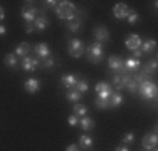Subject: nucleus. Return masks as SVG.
<instances>
[{
    "label": "nucleus",
    "mask_w": 158,
    "mask_h": 151,
    "mask_svg": "<svg viewBox=\"0 0 158 151\" xmlns=\"http://www.w3.org/2000/svg\"><path fill=\"white\" fill-rule=\"evenodd\" d=\"M138 92L141 94L143 99L150 101V99H155V97H156L158 89H156V84H155V82L150 81V79H146V81L141 82V84H138Z\"/></svg>",
    "instance_id": "f257e3e1"
},
{
    "label": "nucleus",
    "mask_w": 158,
    "mask_h": 151,
    "mask_svg": "<svg viewBox=\"0 0 158 151\" xmlns=\"http://www.w3.org/2000/svg\"><path fill=\"white\" fill-rule=\"evenodd\" d=\"M74 12H76L74 3L73 2H67V0L59 2L57 7H56V14H57L59 18H67V20H71V18L74 17Z\"/></svg>",
    "instance_id": "f03ea898"
},
{
    "label": "nucleus",
    "mask_w": 158,
    "mask_h": 151,
    "mask_svg": "<svg viewBox=\"0 0 158 151\" xmlns=\"http://www.w3.org/2000/svg\"><path fill=\"white\" fill-rule=\"evenodd\" d=\"M130 79H131V72H128L126 69L119 71V72H114V76H113V89H116V91L125 89Z\"/></svg>",
    "instance_id": "7ed1b4c3"
},
{
    "label": "nucleus",
    "mask_w": 158,
    "mask_h": 151,
    "mask_svg": "<svg viewBox=\"0 0 158 151\" xmlns=\"http://www.w3.org/2000/svg\"><path fill=\"white\" fill-rule=\"evenodd\" d=\"M88 60L91 64H99L103 60V45L99 42H94L88 47Z\"/></svg>",
    "instance_id": "20e7f679"
},
{
    "label": "nucleus",
    "mask_w": 158,
    "mask_h": 151,
    "mask_svg": "<svg viewBox=\"0 0 158 151\" xmlns=\"http://www.w3.org/2000/svg\"><path fill=\"white\" fill-rule=\"evenodd\" d=\"M67 52H69V55L74 59L81 57V55L84 54V44L79 39H71L69 42H67Z\"/></svg>",
    "instance_id": "39448f33"
},
{
    "label": "nucleus",
    "mask_w": 158,
    "mask_h": 151,
    "mask_svg": "<svg viewBox=\"0 0 158 151\" xmlns=\"http://www.w3.org/2000/svg\"><path fill=\"white\" fill-rule=\"evenodd\" d=\"M22 17H24L25 24H34V20L39 17V9L27 3V5L22 7Z\"/></svg>",
    "instance_id": "423d86ee"
},
{
    "label": "nucleus",
    "mask_w": 158,
    "mask_h": 151,
    "mask_svg": "<svg viewBox=\"0 0 158 151\" xmlns=\"http://www.w3.org/2000/svg\"><path fill=\"white\" fill-rule=\"evenodd\" d=\"M114 92V89H113L111 84H108V82H99V84L96 86V94H98V99H110L111 94Z\"/></svg>",
    "instance_id": "0eeeda50"
},
{
    "label": "nucleus",
    "mask_w": 158,
    "mask_h": 151,
    "mask_svg": "<svg viewBox=\"0 0 158 151\" xmlns=\"http://www.w3.org/2000/svg\"><path fill=\"white\" fill-rule=\"evenodd\" d=\"M156 143H158V136H156V128H155V129H153V133L145 134V138H143V148H145L146 151L155 149Z\"/></svg>",
    "instance_id": "6e6552de"
},
{
    "label": "nucleus",
    "mask_w": 158,
    "mask_h": 151,
    "mask_svg": "<svg viewBox=\"0 0 158 151\" xmlns=\"http://www.w3.org/2000/svg\"><path fill=\"white\" fill-rule=\"evenodd\" d=\"M94 39L96 42H104V40H110V30L108 27H104V25H98L94 29Z\"/></svg>",
    "instance_id": "1a4fd4ad"
},
{
    "label": "nucleus",
    "mask_w": 158,
    "mask_h": 151,
    "mask_svg": "<svg viewBox=\"0 0 158 151\" xmlns=\"http://www.w3.org/2000/svg\"><path fill=\"white\" fill-rule=\"evenodd\" d=\"M125 44H126V47L130 49V51H136V49L141 47V37L136 35V34H131V35L126 37Z\"/></svg>",
    "instance_id": "9d476101"
},
{
    "label": "nucleus",
    "mask_w": 158,
    "mask_h": 151,
    "mask_svg": "<svg viewBox=\"0 0 158 151\" xmlns=\"http://www.w3.org/2000/svg\"><path fill=\"white\" fill-rule=\"evenodd\" d=\"M37 67H39V59L35 57H24L22 59V69L27 71V72H32V71H35Z\"/></svg>",
    "instance_id": "9b49d317"
},
{
    "label": "nucleus",
    "mask_w": 158,
    "mask_h": 151,
    "mask_svg": "<svg viewBox=\"0 0 158 151\" xmlns=\"http://www.w3.org/2000/svg\"><path fill=\"white\" fill-rule=\"evenodd\" d=\"M108 66H110V69L113 72H119V71L125 69V62H123L121 57H118V55H111L110 60H108Z\"/></svg>",
    "instance_id": "f8f14e48"
},
{
    "label": "nucleus",
    "mask_w": 158,
    "mask_h": 151,
    "mask_svg": "<svg viewBox=\"0 0 158 151\" xmlns=\"http://www.w3.org/2000/svg\"><path fill=\"white\" fill-rule=\"evenodd\" d=\"M34 52H35V55H37V57H40V59L51 57V49H49V45L46 42L37 44L35 47H34Z\"/></svg>",
    "instance_id": "ddd939ff"
},
{
    "label": "nucleus",
    "mask_w": 158,
    "mask_h": 151,
    "mask_svg": "<svg viewBox=\"0 0 158 151\" xmlns=\"http://www.w3.org/2000/svg\"><path fill=\"white\" fill-rule=\"evenodd\" d=\"M113 14H114L116 18H126L128 14H130V9H128L126 3H116L114 9H113Z\"/></svg>",
    "instance_id": "4468645a"
},
{
    "label": "nucleus",
    "mask_w": 158,
    "mask_h": 151,
    "mask_svg": "<svg viewBox=\"0 0 158 151\" xmlns=\"http://www.w3.org/2000/svg\"><path fill=\"white\" fill-rule=\"evenodd\" d=\"M24 89L27 91V92H31V94H35L37 91L40 89V81H37V79H27V81L24 82Z\"/></svg>",
    "instance_id": "2eb2a0df"
},
{
    "label": "nucleus",
    "mask_w": 158,
    "mask_h": 151,
    "mask_svg": "<svg viewBox=\"0 0 158 151\" xmlns=\"http://www.w3.org/2000/svg\"><path fill=\"white\" fill-rule=\"evenodd\" d=\"M49 25V18L44 17V15H40V17H37L35 20H34V29L39 30V32H42V30H46Z\"/></svg>",
    "instance_id": "dca6fc26"
},
{
    "label": "nucleus",
    "mask_w": 158,
    "mask_h": 151,
    "mask_svg": "<svg viewBox=\"0 0 158 151\" xmlns=\"http://www.w3.org/2000/svg\"><path fill=\"white\" fill-rule=\"evenodd\" d=\"M123 96L119 92H113L111 94V97L108 99V108H118V106H121L123 104Z\"/></svg>",
    "instance_id": "f3484780"
},
{
    "label": "nucleus",
    "mask_w": 158,
    "mask_h": 151,
    "mask_svg": "<svg viewBox=\"0 0 158 151\" xmlns=\"http://www.w3.org/2000/svg\"><path fill=\"white\" fill-rule=\"evenodd\" d=\"M61 82H62L64 88L73 89L74 86H76V82H77V77H76V76H73V74H67V76H62V77H61Z\"/></svg>",
    "instance_id": "a211bd4d"
},
{
    "label": "nucleus",
    "mask_w": 158,
    "mask_h": 151,
    "mask_svg": "<svg viewBox=\"0 0 158 151\" xmlns=\"http://www.w3.org/2000/svg\"><path fill=\"white\" fill-rule=\"evenodd\" d=\"M29 52H31V45H29L27 42H20L19 44V47L15 49V55H19V57H27Z\"/></svg>",
    "instance_id": "6ab92c4d"
},
{
    "label": "nucleus",
    "mask_w": 158,
    "mask_h": 151,
    "mask_svg": "<svg viewBox=\"0 0 158 151\" xmlns=\"http://www.w3.org/2000/svg\"><path fill=\"white\" fill-rule=\"evenodd\" d=\"M82 22H81V15H77V17H73L71 20H67V29L71 30V32H77L79 29H81Z\"/></svg>",
    "instance_id": "aec40b11"
},
{
    "label": "nucleus",
    "mask_w": 158,
    "mask_h": 151,
    "mask_svg": "<svg viewBox=\"0 0 158 151\" xmlns=\"http://www.w3.org/2000/svg\"><path fill=\"white\" fill-rule=\"evenodd\" d=\"M140 66H141V62L136 60V59H126L125 60V69L128 71V72H135V71H138Z\"/></svg>",
    "instance_id": "412c9836"
},
{
    "label": "nucleus",
    "mask_w": 158,
    "mask_h": 151,
    "mask_svg": "<svg viewBox=\"0 0 158 151\" xmlns=\"http://www.w3.org/2000/svg\"><path fill=\"white\" fill-rule=\"evenodd\" d=\"M79 124H81V128H82L84 131H91V129H94V126H96L94 119H93V118H88V116L81 118V121H79Z\"/></svg>",
    "instance_id": "4be33fe9"
},
{
    "label": "nucleus",
    "mask_w": 158,
    "mask_h": 151,
    "mask_svg": "<svg viewBox=\"0 0 158 151\" xmlns=\"http://www.w3.org/2000/svg\"><path fill=\"white\" fill-rule=\"evenodd\" d=\"M66 99L69 101V103H79V99H81V92H77L76 89H67V92H66Z\"/></svg>",
    "instance_id": "5701e85b"
},
{
    "label": "nucleus",
    "mask_w": 158,
    "mask_h": 151,
    "mask_svg": "<svg viewBox=\"0 0 158 151\" xmlns=\"http://www.w3.org/2000/svg\"><path fill=\"white\" fill-rule=\"evenodd\" d=\"M141 51L143 52H153L156 49V40L155 39H146L145 42H141Z\"/></svg>",
    "instance_id": "b1692460"
},
{
    "label": "nucleus",
    "mask_w": 158,
    "mask_h": 151,
    "mask_svg": "<svg viewBox=\"0 0 158 151\" xmlns=\"http://www.w3.org/2000/svg\"><path fill=\"white\" fill-rule=\"evenodd\" d=\"M79 145L82 146V148H91L93 146V138L88 134H81L79 136Z\"/></svg>",
    "instance_id": "393cba45"
},
{
    "label": "nucleus",
    "mask_w": 158,
    "mask_h": 151,
    "mask_svg": "<svg viewBox=\"0 0 158 151\" xmlns=\"http://www.w3.org/2000/svg\"><path fill=\"white\" fill-rule=\"evenodd\" d=\"M74 89L77 91V92H86V91L89 89V86H88V81L86 79H77V82H76V86H74Z\"/></svg>",
    "instance_id": "a878e982"
},
{
    "label": "nucleus",
    "mask_w": 158,
    "mask_h": 151,
    "mask_svg": "<svg viewBox=\"0 0 158 151\" xmlns=\"http://www.w3.org/2000/svg\"><path fill=\"white\" fill-rule=\"evenodd\" d=\"M86 112H88V108H86L84 104H79V103L74 104V114H76L77 118H79V116H81V118H84Z\"/></svg>",
    "instance_id": "bb28decb"
},
{
    "label": "nucleus",
    "mask_w": 158,
    "mask_h": 151,
    "mask_svg": "<svg viewBox=\"0 0 158 151\" xmlns=\"http://www.w3.org/2000/svg\"><path fill=\"white\" fill-rule=\"evenodd\" d=\"M3 62H5L7 67H15L17 66V59H15V54H7L3 57Z\"/></svg>",
    "instance_id": "cd10ccee"
},
{
    "label": "nucleus",
    "mask_w": 158,
    "mask_h": 151,
    "mask_svg": "<svg viewBox=\"0 0 158 151\" xmlns=\"http://www.w3.org/2000/svg\"><path fill=\"white\" fill-rule=\"evenodd\" d=\"M156 66H158V64H156V59H153L150 64H146V66L143 67V71H145L148 76H150V74H155V72H156Z\"/></svg>",
    "instance_id": "c85d7f7f"
},
{
    "label": "nucleus",
    "mask_w": 158,
    "mask_h": 151,
    "mask_svg": "<svg viewBox=\"0 0 158 151\" xmlns=\"http://www.w3.org/2000/svg\"><path fill=\"white\" fill-rule=\"evenodd\" d=\"M125 89H128L131 94H135V92L138 91V84H136V81H135V79L131 77L130 81H128V84H126V88H125Z\"/></svg>",
    "instance_id": "c756f323"
},
{
    "label": "nucleus",
    "mask_w": 158,
    "mask_h": 151,
    "mask_svg": "<svg viewBox=\"0 0 158 151\" xmlns=\"http://www.w3.org/2000/svg\"><path fill=\"white\" fill-rule=\"evenodd\" d=\"M126 20H128V22H130V24H131V25H133V24H136V22H138V20H140V15H138L136 12H135V10H133V12H131V10H130V14H128V17H126Z\"/></svg>",
    "instance_id": "7c9ffc66"
},
{
    "label": "nucleus",
    "mask_w": 158,
    "mask_h": 151,
    "mask_svg": "<svg viewBox=\"0 0 158 151\" xmlns=\"http://www.w3.org/2000/svg\"><path fill=\"white\" fill-rule=\"evenodd\" d=\"M39 64L42 67H46V69H49V67L54 66V60H52L51 57H46V59H39Z\"/></svg>",
    "instance_id": "2f4dec72"
},
{
    "label": "nucleus",
    "mask_w": 158,
    "mask_h": 151,
    "mask_svg": "<svg viewBox=\"0 0 158 151\" xmlns=\"http://www.w3.org/2000/svg\"><path fill=\"white\" fill-rule=\"evenodd\" d=\"M135 141V133H126L125 136H123V143L125 145H130V143Z\"/></svg>",
    "instance_id": "473e14b6"
},
{
    "label": "nucleus",
    "mask_w": 158,
    "mask_h": 151,
    "mask_svg": "<svg viewBox=\"0 0 158 151\" xmlns=\"http://www.w3.org/2000/svg\"><path fill=\"white\" fill-rule=\"evenodd\" d=\"M94 106H96V108H99V109H106L108 108V101L106 99H96Z\"/></svg>",
    "instance_id": "72a5a7b5"
},
{
    "label": "nucleus",
    "mask_w": 158,
    "mask_h": 151,
    "mask_svg": "<svg viewBox=\"0 0 158 151\" xmlns=\"http://www.w3.org/2000/svg\"><path fill=\"white\" fill-rule=\"evenodd\" d=\"M67 123H69V126H77V124H79V118L76 114H73V116L67 118Z\"/></svg>",
    "instance_id": "f704fd0d"
},
{
    "label": "nucleus",
    "mask_w": 158,
    "mask_h": 151,
    "mask_svg": "<svg viewBox=\"0 0 158 151\" xmlns=\"http://www.w3.org/2000/svg\"><path fill=\"white\" fill-rule=\"evenodd\" d=\"M140 57H143V51H141V49H136V51H133V57H131V59L140 60Z\"/></svg>",
    "instance_id": "c9c22d12"
},
{
    "label": "nucleus",
    "mask_w": 158,
    "mask_h": 151,
    "mask_svg": "<svg viewBox=\"0 0 158 151\" xmlns=\"http://www.w3.org/2000/svg\"><path fill=\"white\" fill-rule=\"evenodd\" d=\"M25 32H27V34L35 32V29H34V24H25Z\"/></svg>",
    "instance_id": "e433bc0d"
},
{
    "label": "nucleus",
    "mask_w": 158,
    "mask_h": 151,
    "mask_svg": "<svg viewBox=\"0 0 158 151\" xmlns=\"http://www.w3.org/2000/svg\"><path fill=\"white\" fill-rule=\"evenodd\" d=\"M66 151H79V146L77 145H69L66 148Z\"/></svg>",
    "instance_id": "4c0bfd02"
},
{
    "label": "nucleus",
    "mask_w": 158,
    "mask_h": 151,
    "mask_svg": "<svg viewBox=\"0 0 158 151\" xmlns=\"http://www.w3.org/2000/svg\"><path fill=\"white\" fill-rule=\"evenodd\" d=\"M5 18V10H3V7H0V20H3Z\"/></svg>",
    "instance_id": "58836bf2"
},
{
    "label": "nucleus",
    "mask_w": 158,
    "mask_h": 151,
    "mask_svg": "<svg viewBox=\"0 0 158 151\" xmlns=\"http://www.w3.org/2000/svg\"><path fill=\"white\" fill-rule=\"evenodd\" d=\"M46 3H47V7H57L59 2H52V0H49V2H46Z\"/></svg>",
    "instance_id": "ea45409f"
},
{
    "label": "nucleus",
    "mask_w": 158,
    "mask_h": 151,
    "mask_svg": "<svg viewBox=\"0 0 158 151\" xmlns=\"http://www.w3.org/2000/svg\"><path fill=\"white\" fill-rule=\"evenodd\" d=\"M5 34H7V29L3 25H0V35H5Z\"/></svg>",
    "instance_id": "a19ab883"
},
{
    "label": "nucleus",
    "mask_w": 158,
    "mask_h": 151,
    "mask_svg": "<svg viewBox=\"0 0 158 151\" xmlns=\"http://www.w3.org/2000/svg\"><path fill=\"white\" fill-rule=\"evenodd\" d=\"M116 151H130V149H128L126 146H121V145H119L118 148H116Z\"/></svg>",
    "instance_id": "79ce46f5"
}]
</instances>
